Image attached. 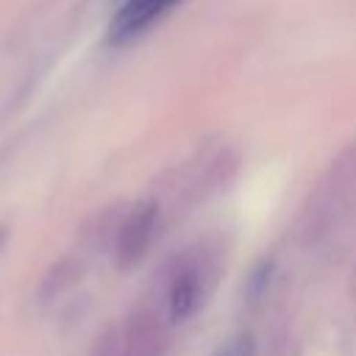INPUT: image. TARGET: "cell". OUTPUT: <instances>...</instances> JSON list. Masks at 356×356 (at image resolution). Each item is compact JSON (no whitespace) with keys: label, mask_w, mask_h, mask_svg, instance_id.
Wrapping results in <instances>:
<instances>
[{"label":"cell","mask_w":356,"mask_h":356,"mask_svg":"<svg viewBox=\"0 0 356 356\" xmlns=\"http://www.w3.org/2000/svg\"><path fill=\"white\" fill-rule=\"evenodd\" d=\"M92 356H125L122 325L108 323V325L97 334V339H95V345H92Z\"/></svg>","instance_id":"7"},{"label":"cell","mask_w":356,"mask_h":356,"mask_svg":"<svg viewBox=\"0 0 356 356\" xmlns=\"http://www.w3.org/2000/svg\"><path fill=\"white\" fill-rule=\"evenodd\" d=\"M203 298V275L197 267H184L175 273L170 292H167V317L170 323H186Z\"/></svg>","instance_id":"5"},{"label":"cell","mask_w":356,"mask_h":356,"mask_svg":"<svg viewBox=\"0 0 356 356\" xmlns=\"http://www.w3.org/2000/svg\"><path fill=\"white\" fill-rule=\"evenodd\" d=\"M270 273H273V261L259 264V267L253 270V275H250V281H248V295H250V300H256V298L267 289V284H270Z\"/></svg>","instance_id":"8"},{"label":"cell","mask_w":356,"mask_h":356,"mask_svg":"<svg viewBox=\"0 0 356 356\" xmlns=\"http://www.w3.org/2000/svg\"><path fill=\"white\" fill-rule=\"evenodd\" d=\"M125 356H164L167 334L153 312H134L122 325Z\"/></svg>","instance_id":"4"},{"label":"cell","mask_w":356,"mask_h":356,"mask_svg":"<svg viewBox=\"0 0 356 356\" xmlns=\"http://www.w3.org/2000/svg\"><path fill=\"white\" fill-rule=\"evenodd\" d=\"M81 278H83V261L75 259V256H61V259H56V261L44 270V275H42V281H39V286H36V300H39L42 306L53 303V300H58L64 292H70Z\"/></svg>","instance_id":"6"},{"label":"cell","mask_w":356,"mask_h":356,"mask_svg":"<svg viewBox=\"0 0 356 356\" xmlns=\"http://www.w3.org/2000/svg\"><path fill=\"white\" fill-rule=\"evenodd\" d=\"M184 0H125L108 22V44H128L147 33Z\"/></svg>","instance_id":"2"},{"label":"cell","mask_w":356,"mask_h":356,"mask_svg":"<svg viewBox=\"0 0 356 356\" xmlns=\"http://www.w3.org/2000/svg\"><path fill=\"white\" fill-rule=\"evenodd\" d=\"M353 189H356V147L339 153V159L328 167L314 195L309 197L306 222H303L306 239H320L339 222V217L350 203Z\"/></svg>","instance_id":"1"},{"label":"cell","mask_w":356,"mask_h":356,"mask_svg":"<svg viewBox=\"0 0 356 356\" xmlns=\"http://www.w3.org/2000/svg\"><path fill=\"white\" fill-rule=\"evenodd\" d=\"M214 356H222V350H217V353H214Z\"/></svg>","instance_id":"9"},{"label":"cell","mask_w":356,"mask_h":356,"mask_svg":"<svg viewBox=\"0 0 356 356\" xmlns=\"http://www.w3.org/2000/svg\"><path fill=\"white\" fill-rule=\"evenodd\" d=\"M159 222V206L156 203H139L134 211L125 214L117 239H114V259L122 270L134 267L150 248V239L156 234Z\"/></svg>","instance_id":"3"}]
</instances>
